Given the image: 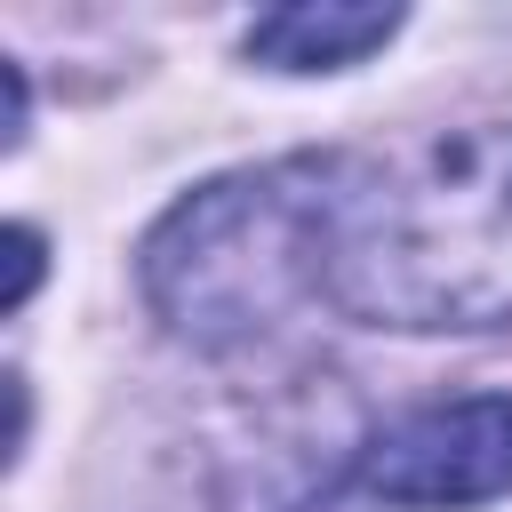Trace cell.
Wrapping results in <instances>:
<instances>
[{"label": "cell", "mask_w": 512, "mask_h": 512, "mask_svg": "<svg viewBox=\"0 0 512 512\" xmlns=\"http://www.w3.org/2000/svg\"><path fill=\"white\" fill-rule=\"evenodd\" d=\"M360 488L392 512H472L512 496V400H432L360 440Z\"/></svg>", "instance_id": "obj_3"}, {"label": "cell", "mask_w": 512, "mask_h": 512, "mask_svg": "<svg viewBox=\"0 0 512 512\" xmlns=\"http://www.w3.org/2000/svg\"><path fill=\"white\" fill-rule=\"evenodd\" d=\"M352 176L360 160L304 152L200 184L144 240V304L200 352L256 344L304 296H328Z\"/></svg>", "instance_id": "obj_2"}, {"label": "cell", "mask_w": 512, "mask_h": 512, "mask_svg": "<svg viewBox=\"0 0 512 512\" xmlns=\"http://www.w3.org/2000/svg\"><path fill=\"white\" fill-rule=\"evenodd\" d=\"M328 296L376 328L512 320V120L456 128L408 160H360Z\"/></svg>", "instance_id": "obj_1"}, {"label": "cell", "mask_w": 512, "mask_h": 512, "mask_svg": "<svg viewBox=\"0 0 512 512\" xmlns=\"http://www.w3.org/2000/svg\"><path fill=\"white\" fill-rule=\"evenodd\" d=\"M400 32V8H352V0H304L248 24V64L264 72H352Z\"/></svg>", "instance_id": "obj_4"}, {"label": "cell", "mask_w": 512, "mask_h": 512, "mask_svg": "<svg viewBox=\"0 0 512 512\" xmlns=\"http://www.w3.org/2000/svg\"><path fill=\"white\" fill-rule=\"evenodd\" d=\"M8 248H16V296H8V304H24V296H32V280H40V232H32V224H16V232H8Z\"/></svg>", "instance_id": "obj_5"}]
</instances>
